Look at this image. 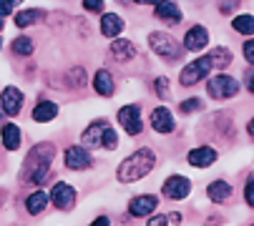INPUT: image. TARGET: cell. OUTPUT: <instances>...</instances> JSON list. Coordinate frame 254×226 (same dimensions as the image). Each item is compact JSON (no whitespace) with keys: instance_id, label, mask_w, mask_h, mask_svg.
<instances>
[{"instance_id":"obj_46","label":"cell","mask_w":254,"mask_h":226,"mask_svg":"<svg viewBox=\"0 0 254 226\" xmlns=\"http://www.w3.org/2000/svg\"><path fill=\"white\" fill-rule=\"evenodd\" d=\"M119 3H126V0H119Z\"/></svg>"},{"instance_id":"obj_34","label":"cell","mask_w":254,"mask_h":226,"mask_svg":"<svg viewBox=\"0 0 254 226\" xmlns=\"http://www.w3.org/2000/svg\"><path fill=\"white\" fill-rule=\"evenodd\" d=\"M244 58H247V63L254 68V38H249V41L244 43Z\"/></svg>"},{"instance_id":"obj_28","label":"cell","mask_w":254,"mask_h":226,"mask_svg":"<svg viewBox=\"0 0 254 226\" xmlns=\"http://www.w3.org/2000/svg\"><path fill=\"white\" fill-rule=\"evenodd\" d=\"M199 111H204V101L196 98V96L179 103V113H181V116H191V113H199Z\"/></svg>"},{"instance_id":"obj_30","label":"cell","mask_w":254,"mask_h":226,"mask_svg":"<svg viewBox=\"0 0 254 226\" xmlns=\"http://www.w3.org/2000/svg\"><path fill=\"white\" fill-rule=\"evenodd\" d=\"M103 148H106V151H116V148H119V133H116L114 126H108V131H106V136H103Z\"/></svg>"},{"instance_id":"obj_29","label":"cell","mask_w":254,"mask_h":226,"mask_svg":"<svg viewBox=\"0 0 254 226\" xmlns=\"http://www.w3.org/2000/svg\"><path fill=\"white\" fill-rule=\"evenodd\" d=\"M154 91H156V96H159L161 101H169V96H171V91H169V78L159 75V78L154 81Z\"/></svg>"},{"instance_id":"obj_43","label":"cell","mask_w":254,"mask_h":226,"mask_svg":"<svg viewBox=\"0 0 254 226\" xmlns=\"http://www.w3.org/2000/svg\"><path fill=\"white\" fill-rule=\"evenodd\" d=\"M3 25H5V20H3V18H0V33H3Z\"/></svg>"},{"instance_id":"obj_27","label":"cell","mask_w":254,"mask_h":226,"mask_svg":"<svg viewBox=\"0 0 254 226\" xmlns=\"http://www.w3.org/2000/svg\"><path fill=\"white\" fill-rule=\"evenodd\" d=\"M209 58H211V65H214V68L222 70V68H227V65L232 63L234 56H232V51H229L227 46H219V48H214V51L209 53Z\"/></svg>"},{"instance_id":"obj_13","label":"cell","mask_w":254,"mask_h":226,"mask_svg":"<svg viewBox=\"0 0 254 226\" xmlns=\"http://www.w3.org/2000/svg\"><path fill=\"white\" fill-rule=\"evenodd\" d=\"M23 103H25V96H23V91L18 86H5L3 91H0V106H3V111L8 113V118L20 116Z\"/></svg>"},{"instance_id":"obj_45","label":"cell","mask_w":254,"mask_h":226,"mask_svg":"<svg viewBox=\"0 0 254 226\" xmlns=\"http://www.w3.org/2000/svg\"><path fill=\"white\" fill-rule=\"evenodd\" d=\"M0 51H3V38H0Z\"/></svg>"},{"instance_id":"obj_20","label":"cell","mask_w":254,"mask_h":226,"mask_svg":"<svg viewBox=\"0 0 254 226\" xmlns=\"http://www.w3.org/2000/svg\"><path fill=\"white\" fill-rule=\"evenodd\" d=\"M91 86H93V91H96L101 98H111V96L116 93V81H114V75H111V70H108V68H98V70L93 73Z\"/></svg>"},{"instance_id":"obj_44","label":"cell","mask_w":254,"mask_h":226,"mask_svg":"<svg viewBox=\"0 0 254 226\" xmlns=\"http://www.w3.org/2000/svg\"><path fill=\"white\" fill-rule=\"evenodd\" d=\"M23 3V0H13V5H20Z\"/></svg>"},{"instance_id":"obj_39","label":"cell","mask_w":254,"mask_h":226,"mask_svg":"<svg viewBox=\"0 0 254 226\" xmlns=\"http://www.w3.org/2000/svg\"><path fill=\"white\" fill-rule=\"evenodd\" d=\"M169 221H171V224H181V214H179V211L169 214Z\"/></svg>"},{"instance_id":"obj_36","label":"cell","mask_w":254,"mask_h":226,"mask_svg":"<svg viewBox=\"0 0 254 226\" xmlns=\"http://www.w3.org/2000/svg\"><path fill=\"white\" fill-rule=\"evenodd\" d=\"M88 226H111V216H108V214H101V216H96Z\"/></svg>"},{"instance_id":"obj_11","label":"cell","mask_w":254,"mask_h":226,"mask_svg":"<svg viewBox=\"0 0 254 226\" xmlns=\"http://www.w3.org/2000/svg\"><path fill=\"white\" fill-rule=\"evenodd\" d=\"M108 123L106 118H96V121H91L83 131H81V143L86 146V148H103V136H106V131H108Z\"/></svg>"},{"instance_id":"obj_9","label":"cell","mask_w":254,"mask_h":226,"mask_svg":"<svg viewBox=\"0 0 254 226\" xmlns=\"http://www.w3.org/2000/svg\"><path fill=\"white\" fill-rule=\"evenodd\" d=\"M119 126L128 133V136H138L143 131V116H141V106L138 103H126L119 108L116 113Z\"/></svg>"},{"instance_id":"obj_38","label":"cell","mask_w":254,"mask_h":226,"mask_svg":"<svg viewBox=\"0 0 254 226\" xmlns=\"http://www.w3.org/2000/svg\"><path fill=\"white\" fill-rule=\"evenodd\" d=\"M234 5H237V0H227V3H219V10H222V13H229Z\"/></svg>"},{"instance_id":"obj_7","label":"cell","mask_w":254,"mask_h":226,"mask_svg":"<svg viewBox=\"0 0 254 226\" xmlns=\"http://www.w3.org/2000/svg\"><path fill=\"white\" fill-rule=\"evenodd\" d=\"M48 194H51V206L58 209V211H70L76 206V201H78L76 186H70L68 181H56Z\"/></svg>"},{"instance_id":"obj_35","label":"cell","mask_w":254,"mask_h":226,"mask_svg":"<svg viewBox=\"0 0 254 226\" xmlns=\"http://www.w3.org/2000/svg\"><path fill=\"white\" fill-rule=\"evenodd\" d=\"M13 0H0V18H8L13 13Z\"/></svg>"},{"instance_id":"obj_2","label":"cell","mask_w":254,"mask_h":226,"mask_svg":"<svg viewBox=\"0 0 254 226\" xmlns=\"http://www.w3.org/2000/svg\"><path fill=\"white\" fill-rule=\"evenodd\" d=\"M154 166H156V154L151 148L141 146L116 166V181L119 183H136L141 178H146L154 171Z\"/></svg>"},{"instance_id":"obj_1","label":"cell","mask_w":254,"mask_h":226,"mask_svg":"<svg viewBox=\"0 0 254 226\" xmlns=\"http://www.w3.org/2000/svg\"><path fill=\"white\" fill-rule=\"evenodd\" d=\"M53 159H56V146H53L51 141L35 143L28 154H25V161H23V166H20L18 181H20L23 186H43V181H46L48 173H51Z\"/></svg>"},{"instance_id":"obj_24","label":"cell","mask_w":254,"mask_h":226,"mask_svg":"<svg viewBox=\"0 0 254 226\" xmlns=\"http://www.w3.org/2000/svg\"><path fill=\"white\" fill-rule=\"evenodd\" d=\"M46 18V13L41 10V8H25V10H18L15 13V25L18 28H30V25H35L38 20H43Z\"/></svg>"},{"instance_id":"obj_33","label":"cell","mask_w":254,"mask_h":226,"mask_svg":"<svg viewBox=\"0 0 254 226\" xmlns=\"http://www.w3.org/2000/svg\"><path fill=\"white\" fill-rule=\"evenodd\" d=\"M171 221H169V214H154V216H149V221H146V226H169Z\"/></svg>"},{"instance_id":"obj_16","label":"cell","mask_w":254,"mask_h":226,"mask_svg":"<svg viewBox=\"0 0 254 226\" xmlns=\"http://www.w3.org/2000/svg\"><path fill=\"white\" fill-rule=\"evenodd\" d=\"M151 128L156 131V133H161V136H166V133H174L176 131V121H174V113L166 108V106H156L154 111H151Z\"/></svg>"},{"instance_id":"obj_5","label":"cell","mask_w":254,"mask_h":226,"mask_svg":"<svg viewBox=\"0 0 254 226\" xmlns=\"http://www.w3.org/2000/svg\"><path fill=\"white\" fill-rule=\"evenodd\" d=\"M211 68H214V65H211V58H209V56L194 58V60H189L184 68H181V73H179V83H181V86H187V88H191V86L201 83L204 78H209Z\"/></svg>"},{"instance_id":"obj_41","label":"cell","mask_w":254,"mask_h":226,"mask_svg":"<svg viewBox=\"0 0 254 226\" xmlns=\"http://www.w3.org/2000/svg\"><path fill=\"white\" fill-rule=\"evenodd\" d=\"M247 133H249V136H252V138H254V118H252V121H249V123H247Z\"/></svg>"},{"instance_id":"obj_25","label":"cell","mask_w":254,"mask_h":226,"mask_svg":"<svg viewBox=\"0 0 254 226\" xmlns=\"http://www.w3.org/2000/svg\"><path fill=\"white\" fill-rule=\"evenodd\" d=\"M10 51L18 58H28V56H33L35 43H33V38H28V35H18L15 41H13V46H10Z\"/></svg>"},{"instance_id":"obj_31","label":"cell","mask_w":254,"mask_h":226,"mask_svg":"<svg viewBox=\"0 0 254 226\" xmlns=\"http://www.w3.org/2000/svg\"><path fill=\"white\" fill-rule=\"evenodd\" d=\"M81 5L88 10V13H96V15H103V8H106V0H81Z\"/></svg>"},{"instance_id":"obj_23","label":"cell","mask_w":254,"mask_h":226,"mask_svg":"<svg viewBox=\"0 0 254 226\" xmlns=\"http://www.w3.org/2000/svg\"><path fill=\"white\" fill-rule=\"evenodd\" d=\"M111 53L116 60H133L136 58V46L128 41V38H121L119 35V41H111Z\"/></svg>"},{"instance_id":"obj_37","label":"cell","mask_w":254,"mask_h":226,"mask_svg":"<svg viewBox=\"0 0 254 226\" xmlns=\"http://www.w3.org/2000/svg\"><path fill=\"white\" fill-rule=\"evenodd\" d=\"M244 86H247V91H249V93H254V70H249V73H247Z\"/></svg>"},{"instance_id":"obj_10","label":"cell","mask_w":254,"mask_h":226,"mask_svg":"<svg viewBox=\"0 0 254 226\" xmlns=\"http://www.w3.org/2000/svg\"><path fill=\"white\" fill-rule=\"evenodd\" d=\"M159 209V196L156 194H136L128 201V216L131 219H149Z\"/></svg>"},{"instance_id":"obj_42","label":"cell","mask_w":254,"mask_h":226,"mask_svg":"<svg viewBox=\"0 0 254 226\" xmlns=\"http://www.w3.org/2000/svg\"><path fill=\"white\" fill-rule=\"evenodd\" d=\"M5 118H8V113L3 111V106H0V121H5Z\"/></svg>"},{"instance_id":"obj_6","label":"cell","mask_w":254,"mask_h":226,"mask_svg":"<svg viewBox=\"0 0 254 226\" xmlns=\"http://www.w3.org/2000/svg\"><path fill=\"white\" fill-rule=\"evenodd\" d=\"M96 159L91 154V148H86L83 143H73L63 151V166L68 171H88L93 169Z\"/></svg>"},{"instance_id":"obj_21","label":"cell","mask_w":254,"mask_h":226,"mask_svg":"<svg viewBox=\"0 0 254 226\" xmlns=\"http://www.w3.org/2000/svg\"><path fill=\"white\" fill-rule=\"evenodd\" d=\"M232 194H234V188H232V183L224 181V178H214V181L206 186V199H209L211 204H227V201L232 199Z\"/></svg>"},{"instance_id":"obj_22","label":"cell","mask_w":254,"mask_h":226,"mask_svg":"<svg viewBox=\"0 0 254 226\" xmlns=\"http://www.w3.org/2000/svg\"><path fill=\"white\" fill-rule=\"evenodd\" d=\"M98 28H101V35H103V38H119V35L124 33L126 23H124V18H121L119 13H103Z\"/></svg>"},{"instance_id":"obj_12","label":"cell","mask_w":254,"mask_h":226,"mask_svg":"<svg viewBox=\"0 0 254 226\" xmlns=\"http://www.w3.org/2000/svg\"><path fill=\"white\" fill-rule=\"evenodd\" d=\"M216 161H219V154H216V148H211V146H206V143L191 148L189 154H187V164H189L191 169H199V171L211 169Z\"/></svg>"},{"instance_id":"obj_4","label":"cell","mask_w":254,"mask_h":226,"mask_svg":"<svg viewBox=\"0 0 254 226\" xmlns=\"http://www.w3.org/2000/svg\"><path fill=\"white\" fill-rule=\"evenodd\" d=\"M239 91H242V83L229 73H216V75H211V78L206 81V93L211 98H216V101H229Z\"/></svg>"},{"instance_id":"obj_26","label":"cell","mask_w":254,"mask_h":226,"mask_svg":"<svg viewBox=\"0 0 254 226\" xmlns=\"http://www.w3.org/2000/svg\"><path fill=\"white\" fill-rule=\"evenodd\" d=\"M232 28L242 35H254V15L252 13H239L232 18Z\"/></svg>"},{"instance_id":"obj_14","label":"cell","mask_w":254,"mask_h":226,"mask_svg":"<svg viewBox=\"0 0 254 226\" xmlns=\"http://www.w3.org/2000/svg\"><path fill=\"white\" fill-rule=\"evenodd\" d=\"M0 146H3L8 154H15V151H20L23 146V128L13 121H5L3 126H0Z\"/></svg>"},{"instance_id":"obj_8","label":"cell","mask_w":254,"mask_h":226,"mask_svg":"<svg viewBox=\"0 0 254 226\" xmlns=\"http://www.w3.org/2000/svg\"><path fill=\"white\" fill-rule=\"evenodd\" d=\"M189 194H191V178L184 173H171L161 186V196L169 201H184L189 199Z\"/></svg>"},{"instance_id":"obj_18","label":"cell","mask_w":254,"mask_h":226,"mask_svg":"<svg viewBox=\"0 0 254 226\" xmlns=\"http://www.w3.org/2000/svg\"><path fill=\"white\" fill-rule=\"evenodd\" d=\"M25 211L30 214V216H43L46 211H48V206H51V194L48 191H43V188L38 186L35 191H30L28 196H25Z\"/></svg>"},{"instance_id":"obj_32","label":"cell","mask_w":254,"mask_h":226,"mask_svg":"<svg viewBox=\"0 0 254 226\" xmlns=\"http://www.w3.org/2000/svg\"><path fill=\"white\" fill-rule=\"evenodd\" d=\"M244 201H247V206L249 209H254V173L247 178V183H244Z\"/></svg>"},{"instance_id":"obj_19","label":"cell","mask_w":254,"mask_h":226,"mask_svg":"<svg viewBox=\"0 0 254 226\" xmlns=\"http://www.w3.org/2000/svg\"><path fill=\"white\" fill-rule=\"evenodd\" d=\"M154 18L161 20V23L176 25V23L184 20V13H181V8L174 3V0H159V3L154 5Z\"/></svg>"},{"instance_id":"obj_15","label":"cell","mask_w":254,"mask_h":226,"mask_svg":"<svg viewBox=\"0 0 254 226\" xmlns=\"http://www.w3.org/2000/svg\"><path fill=\"white\" fill-rule=\"evenodd\" d=\"M184 51L189 53H201L206 46H209V30L204 25H191L187 33H184V41H181Z\"/></svg>"},{"instance_id":"obj_40","label":"cell","mask_w":254,"mask_h":226,"mask_svg":"<svg viewBox=\"0 0 254 226\" xmlns=\"http://www.w3.org/2000/svg\"><path fill=\"white\" fill-rule=\"evenodd\" d=\"M133 3H138V5H156L159 0H133Z\"/></svg>"},{"instance_id":"obj_17","label":"cell","mask_w":254,"mask_h":226,"mask_svg":"<svg viewBox=\"0 0 254 226\" xmlns=\"http://www.w3.org/2000/svg\"><path fill=\"white\" fill-rule=\"evenodd\" d=\"M58 113H61V106H58L56 101L41 98L38 103L33 106L30 118H33L35 123H51V121H56V118H58Z\"/></svg>"},{"instance_id":"obj_3","label":"cell","mask_w":254,"mask_h":226,"mask_svg":"<svg viewBox=\"0 0 254 226\" xmlns=\"http://www.w3.org/2000/svg\"><path fill=\"white\" fill-rule=\"evenodd\" d=\"M149 46H151V51H154L159 58H164L166 63L179 60L181 53H184V46H181L174 35H169V33H164V30L149 33Z\"/></svg>"}]
</instances>
